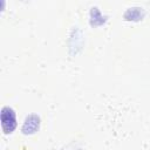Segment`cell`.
<instances>
[{"mask_svg": "<svg viewBox=\"0 0 150 150\" xmlns=\"http://www.w3.org/2000/svg\"><path fill=\"white\" fill-rule=\"evenodd\" d=\"M1 124H2V129H4V131L6 134L12 132L14 130L15 125H16L15 114L8 107H5L2 109V112H1Z\"/></svg>", "mask_w": 150, "mask_h": 150, "instance_id": "6da1fadb", "label": "cell"}, {"mask_svg": "<svg viewBox=\"0 0 150 150\" xmlns=\"http://www.w3.org/2000/svg\"><path fill=\"white\" fill-rule=\"evenodd\" d=\"M39 117L35 115H30L26 118L25 123H23V128L22 131L25 134H33L36 131V129L39 128Z\"/></svg>", "mask_w": 150, "mask_h": 150, "instance_id": "7a4b0ae2", "label": "cell"}]
</instances>
